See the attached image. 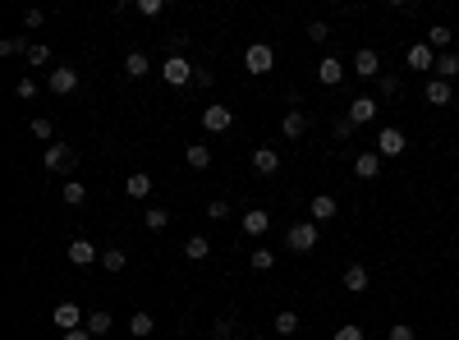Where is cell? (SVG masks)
Returning <instances> with one entry per match:
<instances>
[{"mask_svg":"<svg viewBox=\"0 0 459 340\" xmlns=\"http://www.w3.org/2000/svg\"><path fill=\"white\" fill-rule=\"evenodd\" d=\"M367 285H372L367 267H358V262H354V267H345V290H349V295H363Z\"/></svg>","mask_w":459,"mask_h":340,"instance_id":"44dd1931","label":"cell"},{"mask_svg":"<svg viewBox=\"0 0 459 340\" xmlns=\"http://www.w3.org/2000/svg\"><path fill=\"white\" fill-rule=\"evenodd\" d=\"M308 212H312V221H317V226H321V221H336V212H340V202H336V198H331V193H317V198H312V202H308Z\"/></svg>","mask_w":459,"mask_h":340,"instance_id":"5bb4252c","label":"cell"},{"mask_svg":"<svg viewBox=\"0 0 459 340\" xmlns=\"http://www.w3.org/2000/svg\"><path fill=\"white\" fill-rule=\"evenodd\" d=\"M129 331L138 336V340H148V336L156 331V317H152V313H133V317H129Z\"/></svg>","mask_w":459,"mask_h":340,"instance_id":"484cf974","label":"cell"},{"mask_svg":"<svg viewBox=\"0 0 459 340\" xmlns=\"http://www.w3.org/2000/svg\"><path fill=\"white\" fill-rule=\"evenodd\" d=\"M276 331L280 336H294L299 331V313H294V308H280V313H276Z\"/></svg>","mask_w":459,"mask_h":340,"instance_id":"f546056e","label":"cell"},{"mask_svg":"<svg viewBox=\"0 0 459 340\" xmlns=\"http://www.w3.org/2000/svg\"><path fill=\"white\" fill-rule=\"evenodd\" d=\"M42 161H46V170H55V175H65V170H74V161H78V152L70 148V143H51V148L42 152Z\"/></svg>","mask_w":459,"mask_h":340,"instance_id":"277c9868","label":"cell"},{"mask_svg":"<svg viewBox=\"0 0 459 340\" xmlns=\"http://www.w3.org/2000/svg\"><path fill=\"white\" fill-rule=\"evenodd\" d=\"M101 267L106 271H124V267H129V253H124V248H106V253H101Z\"/></svg>","mask_w":459,"mask_h":340,"instance_id":"d6a6232c","label":"cell"},{"mask_svg":"<svg viewBox=\"0 0 459 340\" xmlns=\"http://www.w3.org/2000/svg\"><path fill=\"white\" fill-rule=\"evenodd\" d=\"M404 148H409V138L399 129H382L377 133V157H399Z\"/></svg>","mask_w":459,"mask_h":340,"instance_id":"30bf717a","label":"cell"},{"mask_svg":"<svg viewBox=\"0 0 459 340\" xmlns=\"http://www.w3.org/2000/svg\"><path fill=\"white\" fill-rule=\"evenodd\" d=\"M354 175L358 180H377V175H382V157H377V152H358L354 157Z\"/></svg>","mask_w":459,"mask_h":340,"instance_id":"ac0fdd59","label":"cell"},{"mask_svg":"<svg viewBox=\"0 0 459 340\" xmlns=\"http://www.w3.org/2000/svg\"><path fill=\"white\" fill-rule=\"evenodd\" d=\"M253 340H267V336H253Z\"/></svg>","mask_w":459,"mask_h":340,"instance_id":"681fc988","label":"cell"},{"mask_svg":"<svg viewBox=\"0 0 459 340\" xmlns=\"http://www.w3.org/2000/svg\"><path fill=\"white\" fill-rule=\"evenodd\" d=\"M83 202H87V184L70 180V184H65V207H83Z\"/></svg>","mask_w":459,"mask_h":340,"instance_id":"4dcf8cb0","label":"cell"},{"mask_svg":"<svg viewBox=\"0 0 459 340\" xmlns=\"http://www.w3.org/2000/svg\"><path fill=\"white\" fill-rule=\"evenodd\" d=\"M285 244L294 248V253H312V248H317V221H299V226H289Z\"/></svg>","mask_w":459,"mask_h":340,"instance_id":"7a4b0ae2","label":"cell"},{"mask_svg":"<svg viewBox=\"0 0 459 340\" xmlns=\"http://www.w3.org/2000/svg\"><path fill=\"white\" fill-rule=\"evenodd\" d=\"M455 74H459V55H455V51H441V55H436V70H432V79H446V83H450Z\"/></svg>","mask_w":459,"mask_h":340,"instance_id":"603a6c76","label":"cell"},{"mask_svg":"<svg viewBox=\"0 0 459 340\" xmlns=\"http://www.w3.org/2000/svg\"><path fill=\"white\" fill-rule=\"evenodd\" d=\"M28 133H33V138H42V143H51L55 138V124L46 120V115H37V120H28Z\"/></svg>","mask_w":459,"mask_h":340,"instance_id":"f1b7e54d","label":"cell"},{"mask_svg":"<svg viewBox=\"0 0 459 340\" xmlns=\"http://www.w3.org/2000/svg\"><path fill=\"white\" fill-rule=\"evenodd\" d=\"M207 216H211V221H226V216H230V202H226V198H211V202H207Z\"/></svg>","mask_w":459,"mask_h":340,"instance_id":"f35d334b","label":"cell"},{"mask_svg":"<svg viewBox=\"0 0 459 340\" xmlns=\"http://www.w3.org/2000/svg\"><path fill=\"white\" fill-rule=\"evenodd\" d=\"M184 161H189L193 170H207L211 166V148L207 143H189V148H184Z\"/></svg>","mask_w":459,"mask_h":340,"instance_id":"7402d4cb","label":"cell"},{"mask_svg":"<svg viewBox=\"0 0 459 340\" xmlns=\"http://www.w3.org/2000/svg\"><path fill=\"white\" fill-rule=\"evenodd\" d=\"M28 37H5V42H0V55H28Z\"/></svg>","mask_w":459,"mask_h":340,"instance_id":"d590c367","label":"cell"},{"mask_svg":"<svg viewBox=\"0 0 459 340\" xmlns=\"http://www.w3.org/2000/svg\"><path fill=\"white\" fill-rule=\"evenodd\" d=\"M372 120H377V102L372 97H354V106H349V124L363 129V124H372Z\"/></svg>","mask_w":459,"mask_h":340,"instance_id":"7c38bea8","label":"cell"},{"mask_svg":"<svg viewBox=\"0 0 459 340\" xmlns=\"http://www.w3.org/2000/svg\"><path fill=\"white\" fill-rule=\"evenodd\" d=\"M143 226H148V230H165V226H170V212H165V207H148V212H143Z\"/></svg>","mask_w":459,"mask_h":340,"instance_id":"1f68e13d","label":"cell"},{"mask_svg":"<svg viewBox=\"0 0 459 340\" xmlns=\"http://www.w3.org/2000/svg\"><path fill=\"white\" fill-rule=\"evenodd\" d=\"M65 340H92V331H83V327H78V331H65Z\"/></svg>","mask_w":459,"mask_h":340,"instance_id":"c3c4849f","label":"cell"},{"mask_svg":"<svg viewBox=\"0 0 459 340\" xmlns=\"http://www.w3.org/2000/svg\"><path fill=\"white\" fill-rule=\"evenodd\" d=\"M399 87H404V83H399V74H382V79H377V92H382V97H399Z\"/></svg>","mask_w":459,"mask_h":340,"instance_id":"8d00e7d4","label":"cell"},{"mask_svg":"<svg viewBox=\"0 0 459 340\" xmlns=\"http://www.w3.org/2000/svg\"><path fill=\"white\" fill-rule=\"evenodd\" d=\"M331 340H367V336H363V327H354V322H345V327H340V331H336V336H331Z\"/></svg>","mask_w":459,"mask_h":340,"instance_id":"ab89813d","label":"cell"},{"mask_svg":"<svg viewBox=\"0 0 459 340\" xmlns=\"http://www.w3.org/2000/svg\"><path fill=\"white\" fill-rule=\"evenodd\" d=\"M148 70H152V60L143 51H129V55H124V74H129V79H143Z\"/></svg>","mask_w":459,"mask_h":340,"instance_id":"d4e9b609","label":"cell"},{"mask_svg":"<svg viewBox=\"0 0 459 340\" xmlns=\"http://www.w3.org/2000/svg\"><path fill=\"white\" fill-rule=\"evenodd\" d=\"M193 70H198V65H189L184 55H175V51H170V60L161 65V79L170 83V87H184V83H193Z\"/></svg>","mask_w":459,"mask_h":340,"instance_id":"3957f363","label":"cell"},{"mask_svg":"<svg viewBox=\"0 0 459 340\" xmlns=\"http://www.w3.org/2000/svg\"><path fill=\"white\" fill-rule=\"evenodd\" d=\"M317 79H321V87H336L340 79H345V65H340L336 55H326V60L317 65Z\"/></svg>","mask_w":459,"mask_h":340,"instance_id":"ffe728a7","label":"cell"},{"mask_svg":"<svg viewBox=\"0 0 459 340\" xmlns=\"http://www.w3.org/2000/svg\"><path fill=\"white\" fill-rule=\"evenodd\" d=\"M230 124H234V111H230V106H216V102H211L207 111H202V129H207V133H226Z\"/></svg>","mask_w":459,"mask_h":340,"instance_id":"5b68a950","label":"cell"},{"mask_svg":"<svg viewBox=\"0 0 459 340\" xmlns=\"http://www.w3.org/2000/svg\"><path fill=\"white\" fill-rule=\"evenodd\" d=\"M124 193H129L133 202H143V198H152V175H143V170H133L129 180H124Z\"/></svg>","mask_w":459,"mask_h":340,"instance_id":"e0dca14e","label":"cell"},{"mask_svg":"<svg viewBox=\"0 0 459 340\" xmlns=\"http://www.w3.org/2000/svg\"><path fill=\"white\" fill-rule=\"evenodd\" d=\"M386 340H418V336H414V327L395 322V327H390V331H386Z\"/></svg>","mask_w":459,"mask_h":340,"instance_id":"60d3db41","label":"cell"},{"mask_svg":"<svg viewBox=\"0 0 459 340\" xmlns=\"http://www.w3.org/2000/svg\"><path fill=\"white\" fill-rule=\"evenodd\" d=\"M211 79H216V74H211L207 65H198V70H193V83H198V87H211Z\"/></svg>","mask_w":459,"mask_h":340,"instance_id":"f6af8a7d","label":"cell"},{"mask_svg":"<svg viewBox=\"0 0 459 340\" xmlns=\"http://www.w3.org/2000/svg\"><path fill=\"white\" fill-rule=\"evenodd\" d=\"M65 258H70L74 267H92V262L101 258V253H96V248H92V239H70V248H65Z\"/></svg>","mask_w":459,"mask_h":340,"instance_id":"8fae6325","label":"cell"},{"mask_svg":"<svg viewBox=\"0 0 459 340\" xmlns=\"http://www.w3.org/2000/svg\"><path fill=\"white\" fill-rule=\"evenodd\" d=\"M161 9H165L161 0H138V14H143V18H156V14H161Z\"/></svg>","mask_w":459,"mask_h":340,"instance_id":"b9f144b4","label":"cell"},{"mask_svg":"<svg viewBox=\"0 0 459 340\" xmlns=\"http://www.w3.org/2000/svg\"><path fill=\"white\" fill-rule=\"evenodd\" d=\"M308 37H312V42L321 46V42H326V37H331V28H326V23H308Z\"/></svg>","mask_w":459,"mask_h":340,"instance_id":"ee69618b","label":"cell"},{"mask_svg":"<svg viewBox=\"0 0 459 340\" xmlns=\"http://www.w3.org/2000/svg\"><path fill=\"white\" fill-rule=\"evenodd\" d=\"M248 267L253 271H271V267H276V253H271V248H253V253H248Z\"/></svg>","mask_w":459,"mask_h":340,"instance_id":"836d02e7","label":"cell"},{"mask_svg":"<svg viewBox=\"0 0 459 340\" xmlns=\"http://www.w3.org/2000/svg\"><path fill=\"white\" fill-rule=\"evenodd\" d=\"M230 331H234V322H230V317H221V322H216V340H230Z\"/></svg>","mask_w":459,"mask_h":340,"instance_id":"bcb514c9","label":"cell"},{"mask_svg":"<svg viewBox=\"0 0 459 340\" xmlns=\"http://www.w3.org/2000/svg\"><path fill=\"white\" fill-rule=\"evenodd\" d=\"M404 60H409V70H418V74H432L436 70V55H432V46H427V42H414Z\"/></svg>","mask_w":459,"mask_h":340,"instance_id":"ba28073f","label":"cell"},{"mask_svg":"<svg viewBox=\"0 0 459 340\" xmlns=\"http://www.w3.org/2000/svg\"><path fill=\"white\" fill-rule=\"evenodd\" d=\"M253 170H258V175H276L280 170V152L276 148H258V152H253Z\"/></svg>","mask_w":459,"mask_h":340,"instance_id":"d6986e66","label":"cell"},{"mask_svg":"<svg viewBox=\"0 0 459 340\" xmlns=\"http://www.w3.org/2000/svg\"><path fill=\"white\" fill-rule=\"evenodd\" d=\"M377 70H382V55H377L372 46H358V51H354V74H358V79H382Z\"/></svg>","mask_w":459,"mask_h":340,"instance_id":"52a82bcc","label":"cell"},{"mask_svg":"<svg viewBox=\"0 0 459 340\" xmlns=\"http://www.w3.org/2000/svg\"><path fill=\"white\" fill-rule=\"evenodd\" d=\"M51 322H55V327H60V331H78V327H83V322H87V317H83V308H78V304H70V299H65V304H55V313H51Z\"/></svg>","mask_w":459,"mask_h":340,"instance_id":"8992f818","label":"cell"},{"mask_svg":"<svg viewBox=\"0 0 459 340\" xmlns=\"http://www.w3.org/2000/svg\"><path fill=\"white\" fill-rule=\"evenodd\" d=\"M280 133H285L289 143L304 138V133H308V115L304 111H285V115H280Z\"/></svg>","mask_w":459,"mask_h":340,"instance_id":"4fadbf2b","label":"cell"},{"mask_svg":"<svg viewBox=\"0 0 459 340\" xmlns=\"http://www.w3.org/2000/svg\"><path fill=\"white\" fill-rule=\"evenodd\" d=\"M455 42V33L446 23H432V33H427V46H432V51H446V46Z\"/></svg>","mask_w":459,"mask_h":340,"instance_id":"83f0119b","label":"cell"},{"mask_svg":"<svg viewBox=\"0 0 459 340\" xmlns=\"http://www.w3.org/2000/svg\"><path fill=\"white\" fill-rule=\"evenodd\" d=\"M423 97H427V106H450L455 87L446 83V79H427V87H423Z\"/></svg>","mask_w":459,"mask_h":340,"instance_id":"9a60e30c","label":"cell"},{"mask_svg":"<svg viewBox=\"0 0 459 340\" xmlns=\"http://www.w3.org/2000/svg\"><path fill=\"white\" fill-rule=\"evenodd\" d=\"M14 92L23 97V102H33V97L42 92V83H37V79H18V83H14Z\"/></svg>","mask_w":459,"mask_h":340,"instance_id":"74e56055","label":"cell"},{"mask_svg":"<svg viewBox=\"0 0 459 340\" xmlns=\"http://www.w3.org/2000/svg\"><path fill=\"white\" fill-rule=\"evenodd\" d=\"M42 23H46L42 9H28V14H23V28H28V33H33V28H42Z\"/></svg>","mask_w":459,"mask_h":340,"instance_id":"7bdbcfd3","label":"cell"},{"mask_svg":"<svg viewBox=\"0 0 459 340\" xmlns=\"http://www.w3.org/2000/svg\"><path fill=\"white\" fill-rule=\"evenodd\" d=\"M267 230H271V216L262 207H248V212H243V235L258 239V235H267Z\"/></svg>","mask_w":459,"mask_h":340,"instance_id":"2e32d148","label":"cell"},{"mask_svg":"<svg viewBox=\"0 0 459 340\" xmlns=\"http://www.w3.org/2000/svg\"><path fill=\"white\" fill-rule=\"evenodd\" d=\"M271 65H276V51H271L267 42H253L248 51H243V70L248 74H271Z\"/></svg>","mask_w":459,"mask_h":340,"instance_id":"6da1fadb","label":"cell"},{"mask_svg":"<svg viewBox=\"0 0 459 340\" xmlns=\"http://www.w3.org/2000/svg\"><path fill=\"white\" fill-rule=\"evenodd\" d=\"M184 258H189V262H207L211 258V244L202 235H189V239H184Z\"/></svg>","mask_w":459,"mask_h":340,"instance_id":"cb8c5ba5","label":"cell"},{"mask_svg":"<svg viewBox=\"0 0 459 340\" xmlns=\"http://www.w3.org/2000/svg\"><path fill=\"white\" fill-rule=\"evenodd\" d=\"M28 65H33V70H42V65H51V46L33 42V46H28Z\"/></svg>","mask_w":459,"mask_h":340,"instance_id":"e575fe53","label":"cell"},{"mask_svg":"<svg viewBox=\"0 0 459 340\" xmlns=\"http://www.w3.org/2000/svg\"><path fill=\"white\" fill-rule=\"evenodd\" d=\"M83 331H92V336H106V331H111V313H106V308H96V313H87Z\"/></svg>","mask_w":459,"mask_h":340,"instance_id":"4316f807","label":"cell"},{"mask_svg":"<svg viewBox=\"0 0 459 340\" xmlns=\"http://www.w3.org/2000/svg\"><path fill=\"white\" fill-rule=\"evenodd\" d=\"M349 133H354V124H349V115H345V120H336V138H349Z\"/></svg>","mask_w":459,"mask_h":340,"instance_id":"7dc6e473","label":"cell"},{"mask_svg":"<svg viewBox=\"0 0 459 340\" xmlns=\"http://www.w3.org/2000/svg\"><path fill=\"white\" fill-rule=\"evenodd\" d=\"M46 87H51L55 97H70L78 87V70H70V65H60V70H51V79H46Z\"/></svg>","mask_w":459,"mask_h":340,"instance_id":"9c48e42d","label":"cell"}]
</instances>
